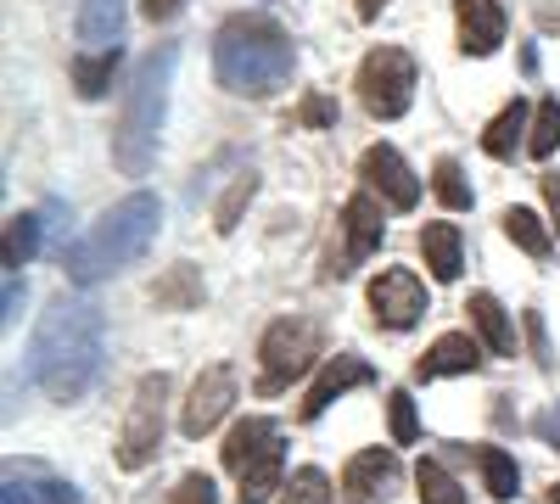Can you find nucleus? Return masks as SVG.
I'll use <instances>...</instances> for the list:
<instances>
[{
	"instance_id": "nucleus-30",
	"label": "nucleus",
	"mask_w": 560,
	"mask_h": 504,
	"mask_svg": "<svg viewBox=\"0 0 560 504\" xmlns=\"http://www.w3.org/2000/svg\"><path fill=\"white\" fill-rule=\"evenodd\" d=\"M560 152V96H544L533 107V134H527V157L549 163Z\"/></svg>"
},
{
	"instance_id": "nucleus-2",
	"label": "nucleus",
	"mask_w": 560,
	"mask_h": 504,
	"mask_svg": "<svg viewBox=\"0 0 560 504\" xmlns=\"http://www.w3.org/2000/svg\"><path fill=\"white\" fill-rule=\"evenodd\" d=\"M292 68H298V45L269 12H236L213 28V79L230 96L264 102L292 84Z\"/></svg>"
},
{
	"instance_id": "nucleus-11",
	"label": "nucleus",
	"mask_w": 560,
	"mask_h": 504,
	"mask_svg": "<svg viewBox=\"0 0 560 504\" xmlns=\"http://www.w3.org/2000/svg\"><path fill=\"white\" fill-rule=\"evenodd\" d=\"M230 409H236V364H208V371L191 382L179 403V432L185 437H208Z\"/></svg>"
},
{
	"instance_id": "nucleus-26",
	"label": "nucleus",
	"mask_w": 560,
	"mask_h": 504,
	"mask_svg": "<svg viewBox=\"0 0 560 504\" xmlns=\"http://www.w3.org/2000/svg\"><path fill=\"white\" fill-rule=\"evenodd\" d=\"M432 197H438L448 213H471L477 191H471V174L459 168V157H438V163H432Z\"/></svg>"
},
{
	"instance_id": "nucleus-36",
	"label": "nucleus",
	"mask_w": 560,
	"mask_h": 504,
	"mask_svg": "<svg viewBox=\"0 0 560 504\" xmlns=\"http://www.w3.org/2000/svg\"><path fill=\"white\" fill-rule=\"evenodd\" d=\"M185 12V0H140V17L147 23H174Z\"/></svg>"
},
{
	"instance_id": "nucleus-35",
	"label": "nucleus",
	"mask_w": 560,
	"mask_h": 504,
	"mask_svg": "<svg viewBox=\"0 0 560 504\" xmlns=\"http://www.w3.org/2000/svg\"><path fill=\"white\" fill-rule=\"evenodd\" d=\"M527 337H533V359L549 371L555 359H549V337H544V314H538V308H527Z\"/></svg>"
},
{
	"instance_id": "nucleus-6",
	"label": "nucleus",
	"mask_w": 560,
	"mask_h": 504,
	"mask_svg": "<svg viewBox=\"0 0 560 504\" xmlns=\"http://www.w3.org/2000/svg\"><path fill=\"white\" fill-rule=\"evenodd\" d=\"M325 353V337H319V319L308 314H280L264 326L258 337V398H275V392H287L292 382H303L314 364Z\"/></svg>"
},
{
	"instance_id": "nucleus-13",
	"label": "nucleus",
	"mask_w": 560,
	"mask_h": 504,
	"mask_svg": "<svg viewBox=\"0 0 560 504\" xmlns=\"http://www.w3.org/2000/svg\"><path fill=\"white\" fill-rule=\"evenodd\" d=\"M370 382H376V364H370L364 353H353V348H342L337 359H325V371L308 382V392H303V403H298V421L314 426L337 398H348L353 387H370Z\"/></svg>"
},
{
	"instance_id": "nucleus-28",
	"label": "nucleus",
	"mask_w": 560,
	"mask_h": 504,
	"mask_svg": "<svg viewBox=\"0 0 560 504\" xmlns=\"http://www.w3.org/2000/svg\"><path fill=\"white\" fill-rule=\"evenodd\" d=\"M253 197H258V174H253V168H242L236 179H230V191L219 197V208H213V231H219V236H230V231H236Z\"/></svg>"
},
{
	"instance_id": "nucleus-27",
	"label": "nucleus",
	"mask_w": 560,
	"mask_h": 504,
	"mask_svg": "<svg viewBox=\"0 0 560 504\" xmlns=\"http://www.w3.org/2000/svg\"><path fill=\"white\" fill-rule=\"evenodd\" d=\"M39 236H45V213H12L7 219V269L12 274L39 253Z\"/></svg>"
},
{
	"instance_id": "nucleus-10",
	"label": "nucleus",
	"mask_w": 560,
	"mask_h": 504,
	"mask_svg": "<svg viewBox=\"0 0 560 504\" xmlns=\"http://www.w3.org/2000/svg\"><path fill=\"white\" fill-rule=\"evenodd\" d=\"M364 303H370V314H376L382 331H409L415 319L432 308V303H427V281H420L415 269H404V263H393V269H382V274H370Z\"/></svg>"
},
{
	"instance_id": "nucleus-19",
	"label": "nucleus",
	"mask_w": 560,
	"mask_h": 504,
	"mask_svg": "<svg viewBox=\"0 0 560 504\" xmlns=\"http://www.w3.org/2000/svg\"><path fill=\"white\" fill-rule=\"evenodd\" d=\"M471 331L482 337V348L488 353H499V359H516V319H510V308L493 297V292H471Z\"/></svg>"
},
{
	"instance_id": "nucleus-16",
	"label": "nucleus",
	"mask_w": 560,
	"mask_h": 504,
	"mask_svg": "<svg viewBox=\"0 0 560 504\" xmlns=\"http://www.w3.org/2000/svg\"><path fill=\"white\" fill-rule=\"evenodd\" d=\"M471 371H482V337L471 331H443L415 359V382H443V376H471Z\"/></svg>"
},
{
	"instance_id": "nucleus-4",
	"label": "nucleus",
	"mask_w": 560,
	"mask_h": 504,
	"mask_svg": "<svg viewBox=\"0 0 560 504\" xmlns=\"http://www.w3.org/2000/svg\"><path fill=\"white\" fill-rule=\"evenodd\" d=\"M174 68H179V45L163 39L158 51H147V57L135 62V73H129L124 113H118V124H113V163H118L124 174H147L152 157H158Z\"/></svg>"
},
{
	"instance_id": "nucleus-21",
	"label": "nucleus",
	"mask_w": 560,
	"mask_h": 504,
	"mask_svg": "<svg viewBox=\"0 0 560 504\" xmlns=\"http://www.w3.org/2000/svg\"><path fill=\"white\" fill-rule=\"evenodd\" d=\"M79 39L84 51H113L124 39V0H79Z\"/></svg>"
},
{
	"instance_id": "nucleus-18",
	"label": "nucleus",
	"mask_w": 560,
	"mask_h": 504,
	"mask_svg": "<svg viewBox=\"0 0 560 504\" xmlns=\"http://www.w3.org/2000/svg\"><path fill=\"white\" fill-rule=\"evenodd\" d=\"M420 258H427L432 269V281H459V269H465V242H459V224L448 219H432V224H420Z\"/></svg>"
},
{
	"instance_id": "nucleus-32",
	"label": "nucleus",
	"mask_w": 560,
	"mask_h": 504,
	"mask_svg": "<svg viewBox=\"0 0 560 504\" xmlns=\"http://www.w3.org/2000/svg\"><path fill=\"white\" fill-rule=\"evenodd\" d=\"M387 426H393V443H420V415H415V398L404 392V387H393L387 392Z\"/></svg>"
},
{
	"instance_id": "nucleus-34",
	"label": "nucleus",
	"mask_w": 560,
	"mask_h": 504,
	"mask_svg": "<svg viewBox=\"0 0 560 504\" xmlns=\"http://www.w3.org/2000/svg\"><path fill=\"white\" fill-rule=\"evenodd\" d=\"M168 504H219V488H213V477H208V471H185V477L174 482Z\"/></svg>"
},
{
	"instance_id": "nucleus-33",
	"label": "nucleus",
	"mask_w": 560,
	"mask_h": 504,
	"mask_svg": "<svg viewBox=\"0 0 560 504\" xmlns=\"http://www.w3.org/2000/svg\"><path fill=\"white\" fill-rule=\"evenodd\" d=\"M337 96H325V90H308L298 102V129H337Z\"/></svg>"
},
{
	"instance_id": "nucleus-8",
	"label": "nucleus",
	"mask_w": 560,
	"mask_h": 504,
	"mask_svg": "<svg viewBox=\"0 0 560 504\" xmlns=\"http://www.w3.org/2000/svg\"><path fill=\"white\" fill-rule=\"evenodd\" d=\"M168 371L140 376L124 409V432H118V471H147L163 454V432H168Z\"/></svg>"
},
{
	"instance_id": "nucleus-29",
	"label": "nucleus",
	"mask_w": 560,
	"mask_h": 504,
	"mask_svg": "<svg viewBox=\"0 0 560 504\" xmlns=\"http://www.w3.org/2000/svg\"><path fill=\"white\" fill-rule=\"evenodd\" d=\"M415 493H420V504H465V488L454 482V471L443 460H420L415 466Z\"/></svg>"
},
{
	"instance_id": "nucleus-38",
	"label": "nucleus",
	"mask_w": 560,
	"mask_h": 504,
	"mask_svg": "<svg viewBox=\"0 0 560 504\" xmlns=\"http://www.w3.org/2000/svg\"><path fill=\"white\" fill-rule=\"evenodd\" d=\"M533 432H538L549 448H560V403H555V409H544V415L533 421Z\"/></svg>"
},
{
	"instance_id": "nucleus-17",
	"label": "nucleus",
	"mask_w": 560,
	"mask_h": 504,
	"mask_svg": "<svg viewBox=\"0 0 560 504\" xmlns=\"http://www.w3.org/2000/svg\"><path fill=\"white\" fill-rule=\"evenodd\" d=\"M454 34L465 57H493L504 45V7L499 0H454Z\"/></svg>"
},
{
	"instance_id": "nucleus-41",
	"label": "nucleus",
	"mask_w": 560,
	"mask_h": 504,
	"mask_svg": "<svg viewBox=\"0 0 560 504\" xmlns=\"http://www.w3.org/2000/svg\"><path fill=\"white\" fill-rule=\"evenodd\" d=\"M549 504H560V482H555V488H549Z\"/></svg>"
},
{
	"instance_id": "nucleus-22",
	"label": "nucleus",
	"mask_w": 560,
	"mask_h": 504,
	"mask_svg": "<svg viewBox=\"0 0 560 504\" xmlns=\"http://www.w3.org/2000/svg\"><path fill=\"white\" fill-rule=\"evenodd\" d=\"M118 68H124V45H113V51H79L68 73H73V90L84 102H102L118 79Z\"/></svg>"
},
{
	"instance_id": "nucleus-31",
	"label": "nucleus",
	"mask_w": 560,
	"mask_h": 504,
	"mask_svg": "<svg viewBox=\"0 0 560 504\" xmlns=\"http://www.w3.org/2000/svg\"><path fill=\"white\" fill-rule=\"evenodd\" d=\"M280 504H337V482L325 477L319 466H298L292 482L280 488Z\"/></svg>"
},
{
	"instance_id": "nucleus-39",
	"label": "nucleus",
	"mask_w": 560,
	"mask_h": 504,
	"mask_svg": "<svg viewBox=\"0 0 560 504\" xmlns=\"http://www.w3.org/2000/svg\"><path fill=\"white\" fill-rule=\"evenodd\" d=\"M544 202H549V224L560 236V174H544Z\"/></svg>"
},
{
	"instance_id": "nucleus-3",
	"label": "nucleus",
	"mask_w": 560,
	"mask_h": 504,
	"mask_svg": "<svg viewBox=\"0 0 560 504\" xmlns=\"http://www.w3.org/2000/svg\"><path fill=\"white\" fill-rule=\"evenodd\" d=\"M163 231V197L158 191H129L124 202H113L90 231L62 253V269L73 286H96L107 274L129 269L140 253H147Z\"/></svg>"
},
{
	"instance_id": "nucleus-25",
	"label": "nucleus",
	"mask_w": 560,
	"mask_h": 504,
	"mask_svg": "<svg viewBox=\"0 0 560 504\" xmlns=\"http://www.w3.org/2000/svg\"><path fill=\"white\" fill-rule=\"evenodd\" d=\"M477 466H482V488H488L499 504L522 493V466H516V454H510V448L482 443V448H477Z\"/></svg>"
},
{
	"instance_id": "nucleus-9",
	"label": "nucleus",
	"mask_w": 560,
	"mask_h": 504,
	"mask_svg": "<svg viewBox=\"0 0 560 504\" xmlns=\"http://www.w3.org/2000/svg\"><path fill=\"white\" fill-rule=\"evenodd\" d=\"M337 231H342V247L331 253V263H325V274H353L370 253L382 247V236H387V202L376 197V191H353L348 202H342V219H337Z\"/></svg>"
},
{
	"instance_id": "nucleus-24",
	"label": "nucleus",
	"mask_w": 560,
	"mask_h": 504,
	"mask_svg": "<svg viewBox=\"0 0 560 504\" xmlns=\"http://www.w3.org/2000/svg\"><path fill=\"white\" fill-rule=\"evenodd\" d=\"M504 236L516 242L527 258H538V263L555 253V224H549V219H538L533 208H504Z\"/></svg>"
},
{
	"instance_id": "nucleus-14",
	"label": "nucleus",
	"mask_w": 560,
	"mask_h": 504,
	"mask_svg": "<svg viewBox=\"0 0 560 504\" xmlns=\"http://www.w3.org/2000/svg\"><path fill=\"white\" fill-rule=\"evenodd\" d=\"M404 482V466L393 448H359L342 466V504H387Z\"/></svg>"
},
{
	"instance_id": "nucleus-12",
	"label": "nucleus",
	"mask_w": 560,
	"mask_h": 504,
	"mask_svg": "<svg viewBox=\"0 0 560 504\" xmlns=\"http://www.w3.org/2000/svg\"><path fill=\"white\" fill-rule=\"evenodd\" d=\"M359 179H364V191H376L393 213L420 208V174H415V168L404 163V152L387 146V141L364 146V157H359Z\"/></svg>"
},
{
	"instance_id": "nucleus-40",
	"label": "nucleus",
	"mask_w": 560,
	"mask_h": 504,
	"mask_svg": "<svg viewBox=\"0 0 560 504\" xmlns=\"http://www.w3.org/2000/svg\"><path fill=\"white\" fill-rule=\"evenodd\" d=\"M387 7H393V0H359V23H376Z\"/></svg>"
},
{
	"instance_id": "nucleus-7",
	"label": "nucleus",
	"mask_w": 560,
	"mask_h": 504,
	"mask_svg": "<svg viewBox=\"0 0 560 504\" xmlns=\"http://www.w3.org/2000/svg\"><path fill=\"white\" fill-rule=\"evenodd\" d=\"M359 107L376 118V124H398L409 107H415V84H420V68L404 45H370L359 73Z\"/></svg>"
},
{
	"instance_id": "nucleus-15",
	"label": "nucleus",
	"mask_w": 560,
	"mask_h": 504,
	"mask_svg": "<svg viewBox=\"0 0 560 504\" xmlns=\"http://www.w3.org/2000/svg\"><path fill=\"white\" fill-rule=\"evenodd\" d=\"M0 504H79V488L57 471H45L39 460H7V488H0Z\"/></svg>"
},
{
	"instance_id": "nucleus-20",
	"label": "nucleus",
	"mask_w": 560,
	"mask_h": 504,
	"mask_svg": "<svg viewBox=\"0 0 560 504\" xmlns=\"http://www.w3.org/2000/svg\"><path fill=\"white\" fill-rule=\"evenodd\" d=\"M522 129H533V107L516 96V102H504V107L493 113V124L482 129V152H488L493 163H510V157H516V146H527Z\"/></svg>"
},
{
	"instance_id": "nucleus-23",
	"label": "nucleus",
	"mask_w": 560,
	"mask_h": 504,
	"mask_svg": "<svg viewBox=\"0 0 560 504\" xmlns=\"http://www.w3.org/2000/svg\"><path fill=\"white\" fill-rule=\"evenodd\" d=\"M202 297H208V286H202V269L197 263H168L158 274V286H152V303L158 308H174V314L202 308Z\"/></svg>"
},
{
	"instance_id": "nucleus-5",
	"label": "nucleus",
	"mask_w": 560,
	"mask_h": 504,
	"mask_svg": "<svg viewBox=\"0 0 560 504\" xmlns=\"http://www.w3.org/2000/svg\"><path fill=\"white\" fill-rule=\"evenodd\" d=\"M224 471L236 477L242 504H269L280 488H287V443H280V421L242 415L224 432Z\"/></svg>"
},
{
	"instance_id": "nucleus-1",
	"label": "nucleus",
	"mask_w": 560,
	"mask_h": 504,
	"mask_svg": "<svg viewBox=\"0 0 560 504\" xmlns=\"http://www.w3.org/2000/svg\"><path fill=\"white\" fill-rule=\"evenodd\" d=\"M102 364H107V314L84 297H57L39 314L23 376L51 403H79L102 382Z\"/></svg>"
},
{
	"instance_id": "nucleus-37",
	"label": "nucleus",
	"mask_w": 560,
	"mask_h": 504,
	"mask_svg": "<svg viewBox=\"0 0 560 504\" xmlns=\"http://www.w3.org/2000/svg\"><path fill=\"white\" fill-rule=\"evenodd\" d=\"M18 308H23V281L7 274V308H0V326H18Z\"/></svg>"
}]
</instances>
